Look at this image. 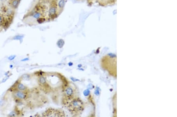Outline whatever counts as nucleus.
Here are the masks:
<instances>
[{"label": "nucleus", "mask_w": 177, "mask_h": 117, "mask_svg": "<svg viewBox=\"0 0 177 117\" xmlns=\"http://www.w3.org/2000/svg\"><path fill=\"white\" fill-rule=\"evenodd\" d=\"M48 16L49 19H55L59 16L56 6V2L52 1L50 3V5L48 9Z\"/></svg>", "instance_id": "nucleus-4"}, {"label": "nucleus", "mask_w": 177, "mask_h": 117, "mask_svg": "<svg viewBox=\"0 0 177 117\" xmlns=\"http://www.w3.org/2000/svg\"><path fill=\"white\" fill-rule=\"evenodd\" d=\"M21 0H9L8 2V6L12 9L15 10L18 8Z\"/></svg>", "instance_id": "nucleus-7"}, {"label": "nucleus", "mask_w": 177, "mask_h": 117, "mask_svg": "<svg viewBox=\"0 0 177 117\" xmlns=\"http://www.w3.org/2000/svg\"><path fill=\"white\" fill-rule=\"evenodd\" d=\"M67 1V0H58L56 1V6L59 15H60L64 11Z\"/></svg>", "instance_id": "nucleus-6"}, {"label": "nucleus", "mask_w": 177, "mask_h": 117, "mask_svg": "<svg viewBox=\"0 0 177 117\" xmlns=\"http://www.w3.org/2000/svg\"><path fill=\"white\" fill-rule=\"evenodd\" d=\"M45 13V7L41 3H38L24 16L22 21L31 25L41 24L46 21Z\"/></svg>", "instance_id": "nucleus-1"}, {"label": "nucleus", "mask_w": 177, "mask_h": 117, "mask_svg": "<svg viewBox=\"0 0 177 117\" xmlns=\"http://www.w3.org/2000/svg\"><path fill=\"white\" fill-rule=\"evenodd\" d=\"M67 106L71 114L75 115L81 114L84 109V103L78 97H74Z\"/></svg>", "instance_id": "nucleus-2"}, {"label": "nucleus", "mask_w": 177, "mask_h": 117, "mask_svg": "<svg viewBox=\"0 0 177 117\" xmlns=\"http://www.w3.org/2000/svg\"><path fill=\"white\" fill-rule=\"evenodd\" d=\"M53 0H41V1L44 2H50L51 3Z\"/></svg>", "instance_id": "nucleus-14"}, {"label": "nucleus", "mask_w": 177, "mask_h": 117, "mask_svg": "<svg viewBox=\"0 0 177 117\" xmlns=\"http://www.w3.org/2000/svg\"><path fill=\"white\" fill-rule=\"evenodd\" d=\"M48 114L46 116H64V113L62 111L58 109H52L47 111Z\"/></svg>", "instance_id": "nucleus-5"}, {"label": "nucleus", "mask_w": 177, "mask_h": 117, "mask_svg": "<svg viewBox=\"0 0 177 117\" xmlns=\"http://www.w3.org/2000/svg\"><path fill=\"white\" fill-rule=\"evenodd\" d=\"M16 113L14 112V111L12 112H10V114H9V115L11 117H12V116H16Z\"/></svg>", "instance_id": "nucleus-13"}, {"label": "nucleus", "mask_w": 177, "mask_h": 117, "mask_svg": "<svg viewBox=\"0 0 177 117\" xmlns=\"http://www.w3.org/2000/svg\"><path fill=\"white\" fill-rule=\"evenodd\" d=\"M29 60L28 58H26L23 59L21 60V61L22 62H25V61H27Z\"/></svg>", "instance_id": "nucleus-15"}, {"label": "nucleus", "mask_w": 177, "mask_h": 117, "mask_svg": "<svg viewBox=\"0 0 177 117\" xmlns=\"http://www.w3.org/2000/svg\"><path fill=\"white\" fill-rule=\"evenodd\" d=\"M87 1H93V0H87Z\"/></svg>", "instance_id": "nucleus-18"}, {"label": "nucleus", "mask_w": 177, "mask_h": 117, "mask_svg": "<svg viewBox=\"0 0 177 117\" xmlns=\"http://www.w3.org/2000/svg\"><path fill=\"white\" fill-rule=\"evenodd\" d=\"M17 88L19 90L22 91H25L27 89L26 87L21 83H19L17 84Z\"/></svg>", "instance_id": "nucleus-9"}, {"label": "nucleus", "mask_w": 177, "mask_h": 117, "mask_svg": "<svg viewBox=\"0 0 177 117\" xmlns=\"http://www.w3.org/2000/svg\"><path fill=\"white\" fill-rule=\"evenodd\" d=\"M39 81L40 83L42 85L45 84L47 83V80L43 76H41L39 78Z\"/></svg>", "instance_id": "nucleus-10"}, {"label": "nucleus", "mask_w": 177, "mask_h": 117, "mask_svg": "<svg viewBox=\"0 0 177 117\" xmlns=\"http://www.w3.org/2000/svg\"><path fill=\"white\" fill-rule=\"evenodd\" d=\"M23 38L22 35H17L13 37V40H20L22 38Z\"/></svg>", "instance_id": "nucleus-11"}, {"label": "nucleus", "mask_w": 177, "mask_h": 117, "mask_svg": "<svg viewBox=\"0 0 177 117\" xmlns=\"http://www.w3.org/2000/svg\"><path fill=\"white\" fill-rule=\"evenodd\" d=\"M14 96L16 98L21 100L25 99L27 97V95L25 92V91H20L19 90L18 91L15 92L14 93Z\"/></svg>", "instance_id": "nucleus-8"}, {"label": "nucleus", "mask_w": 177, "mask_h": 117, "mask_svg": "<svg viewBox=\"0 0 177 117\" xmlns=\"http://www.w3.org/2000/svg\"><path fill=\"white\" fill-rule=\"evenodd\" d=\"M58 0H53V1H55V2H56Z\"/></svg>", "instance_id": "nucleus-17"}, {"label": "nucleus", "mask_w": 177, "mask_h": 117, "mask_svg": "<svg viewBox=\"0 0 177 117\" xmlns=\"http://www.w3.org/2000/svg\"><path fill=\"white\" fill-rule=\"evenodd\" d=\"M104 68L107 70L113 76L117 75L116 59L111 56H105L103 60Z\"/></svg>", "instance_id": "nucleus-3"}, {"label": "nucleus", "mask_w": 177, "mask_h": 117, "mask_svg": "<svg viewBox=\"0 0 177 117\" xmlns=\"http://www.w3.org/2000/svg\"><path fill=\"white\" fill-rule=\"evenodd\" d=\"M13 65H10V68L12 69L13 68Z\"/></svg>", "instance_id": "nucleus-16"}, {"label": "nucleus", "mask_w": 177, "mask_h": 117, "mask_svg": "<svg viewBox=\"0 0 177 117\" xmlns=\"http://www.w3.org/2000/svg\"><path fill=\"white\" fill-rule=\"evenodd\" d=\"M16 56L15 55H11L10 56H9L7 58L8 60H10V61H13V60H14L15 58H16Z\"/></svg>", "instance_id": "nucleus-12"}]
</instances>
